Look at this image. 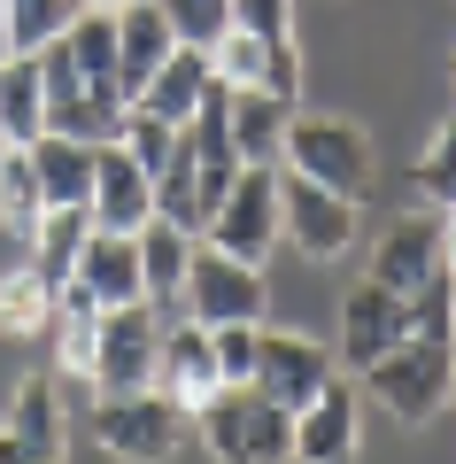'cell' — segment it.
Returning <instances> with one entry per match:
<instances>
[{
	"instance_id": "6da1fadb",
	"label": "cell",
	"mask_w": 456,
	"mask_h": 464,
	"mask_svg": "<svg viewBox=\"0 0 456 464\" xmlns=\"http://www.w3.org/2000/svg\"><path fill=\"white\" fill-rule=\"evenodd\" d=\"M194 441L217 464H294V411L271 402L256 380L247 387H217L194 411Z\"/></svg>"
},
{
	"instance_id": "7a4b0ae2",
	"label": "cell",
	"mask_w": 456,
	"mask_h": 464,
	"mask_svg": "<svg viewBox=\"0 0 456 464\" xmlns=\"http://www.w3.org/2000/svg\"><path fill=\"white\" fill-rule=\"evenodd\" d=\"M93 441L109 449L116 464H170V457H186V441H194V411H186V402H170L163 387L101 395Z\"/></svg>"
},
{
	"instance_id": "3957f363",
	"label": "cell",
	"mask_w": 456,
	"mask_h": 464,
	"mask_svg": "<svg viewBox=\"0 0 456 464\" xmlns=\"http://www.w3.org/2000/svg\"><path fill=\"white\" fill-rule=\"evenodd\" d=\"M278 170H302L310 186H333V194H348V201H364L372 179H379L364 124H348V116H302V109H294V124H286Z\"/></svg>"
},
{
	"instance_id": "277c9868",
	"label": "cell",
	"mask_w": 456,
	"mask_h": 464,
	"mask_svg": "<svg viewBox=\"0 0 456 464\" xmlns=\"http://www.w3.org/2000/svg\"><path fill=\"white\" fill-rule=\"evenodd\" d=\"M201 240L240 264H263V256L286 240V217H278V163H240L232 194L217 201V217L201 225Z\"/></svg>"
},
{
	"instance_id": "5b68a950",
	"label": "cell",
	"mask_w": 456,
	"mask_h": 464,
	"mask_svg": "<svg viewBox=\"0 0 456 464\" xmlns=\"http://www.w3.org/2000/svg\"><path fill=\"white\" fill-rule=\"evenodd\" d=\"M449 380H456V348L449 341H418V333H410L403 348H387V356L364 372V387H372L403 426H425V418L449 402Z\"/></svg>"
},
{
	"instance_id": "8992f818",
	"label": "cell",
	"mask_w": 456,
	"mask_h": 464,
	"mask_svg": "<svg viewBox=\"0 0 456 464\" xmlns=\"http://www.w3.org/2000/svg\"><path fill=\"white\" fill-rule=\"evenodd\" d=\"M263 302H271L263 264H240V256L194 240V264H186V317H201V325H263Z\"/></svg>"
},
{
	"instance_id": "52a82bcc",
	"label": "cell",
	"mask_w": 456,
	"mask_h": 464,
	"mask_svg": "<svg viewBox=\"0 0 456 464\" xmlns=\"http://www.w3.org/2000/svg\"><path fill=\"white\" fill-rule=\"evenodd\" d=\"M155 356H163V317H155V302H116V310H101L93 395H131V387H155Z\"/></svg>"
},
{
	"instance_id": "ba28073f",
	"label": "cell",
	"mask_w": 456,
	"mask_h": 464,
	"mask_svg": "<svg viewBox=\"0 0 456 464\" xmlns=\"http://www.w3.org/2000/svg\"><path fill=\"white\" fill-rule=\"evenodd\" d=\"M39 93H47V132H70V140H116L124 132V109H109V101L85 85L78 54H70V39H47L39 47Z\"/></svg>"
},
{
	"instance_id": "9c48e42d",
	"label": "cell",
	"mask_w": 456,
	"mask_h": 464,
	"mask_svg": "<svg viewBox=\"0 0 456 464\" xmlns=\"http://www.w3.org/2000/svg\"><path fill=\"white\" fill-rule=\"evenodd\" d=\"M278 217H286V240L310 264H333V256L356 248V201L333 194V186H310L302 170H278Z\"/></svg>"
},
{
	"instance_id": "30bf717a",
	"label": "cell",
	"mask_w": 456,
	"mask_h": 464,
	"mask_svg": "<svg viewBox=\"0 0 456 464\" xmlns=\"http://www.w3.org/2000/svg\"><path fill=\"white\" fill-rule=\"evenodd\" d=\"M410 341V302L394 295V286H379V279H356L341 295V364L348 372H372L387 348H403Z\"/></svg>"
},
{
	"instance_id": "8fae6325",
	"label": "cell",
	"mask_w": 456,
	"mask_h": 464,
	"mask_svg": "<svg viewBox=\"0 0 456 464\" xmlns=\"http://www.w3.org/2000/svg\"><path fill=\"white\" fill-rule=\"evenodd\" d=\"M364 418H356V387L333 372L302 411H294V464H356Z\"/></svg>"
},
{
	"instance_id": "7c38bea8",
	"label": "cell",
	"mask_w": 456,
	"mask_h": 464,
	"mask_svg": "<svg viewBox=\"0 0 456 464\" xmlns=\"http://www.w3.org/2000/svg\"><path fill=\"white\" fill-rule=\"evenodd\" d=\"M101 232H140L155 217V170H140L124 155V140H101L93 148V194H85Z\"/></svg>"
},
{
	"instance_id": "4fadbf2b",
	"label": "cell",
	"mask_w": 456,
	"mask_h": 464,
	"mask_svg": "<svg viewBox=\"0 0 456 464\" xmlns=\"http://www.w3.org/2000/svg\"><path fill=\"white\" fill-rule=\"evenodd\" d=\"M155 387H163L170 402H186V411H201V402L225 387V372H217V333L201 325V317H170V325H163Z\"/></svg>"
},
{
	"instance_id": "5bb4252c",
	"label": "cell",
	"mask_w": 456,
	"mask_h": 464,
	"mask_svg": "<svg viewBox=\"0 0 456 464\" xmlns=\"http://www.w3.org/2000/svg\"><path fill=\"white\" fill-rule=\"evenodd\" d=\"M333 380V356L317 341H302V333H271L263 325V356H256V387L271 402H286V411H302V402L317 395V387Z\"/></svg>"
},
{
	"instance_id": "9a60e30c",
	"label": "cell",
	"mask_w": 456,
	"mask_h": 464,
	"mask_svg": "<svg viewBox=\"0 0 456 464\" xmlns=\"http://www.w3.org/2000/svg\"><path fill=\"white\" fill-rule=\"evenodd\" d=\"M372 279L394 286L403 302L418 295V286L441 279V209H433V217H403V225L379 240V248H372Z\"/></svg>"
},
{
	"instance_id": "2e32d148",
	"label": "cell",
	"mask_w": 456,
	"mask_h": 464,
	"mask_svg": "<svg viewBox=\"0 0 456 464\" xmlns=\"http://www.w3.org/2000/svg\"><path fill=\"white\" fill-rule=\"evenodd\" d=\"M194 240L201 232L186 225H163V217H147L140 225V279H147V302H155V317H186V264H194Z\"/></svg>"
},
{
	"instance_id": "e0dca14e",
	"label": "cell",
	"mask_w": 456,
	"mask_h": 464,
	"mask_svg": "<svg viewBox=\"0 0 456 464\" xmlns=\"http://www.w3.org/2000/svg\"><path fill=\"white\" fill-rule=\"evenodd\" d=\"M70 279H78L101 310H116V302H147L140 232H101V225H93V240H85V256H78V271H70Z\"/></svg>"
},
{
	"instance_id": "ac0fdd59",
	"label": "cell",
	"mask_w": 456,
	"mask_h": 464,
	"mask_svg": "<svg viewBox=\"0 0 456 464\" xmlns=\"http://www.w3.org/2000/svg\"><path fill=\"white\" fill-rule=\"evenodd\" d=\"M179 54V32L155 0H131L124 16H116V70H124V101H140V85Z\"/></svg>"
},
{
	"instance_id": "d6986e66",
	"label": "cell",
	"mask_w": 456,
	"mask_h": 464,
	"mask_svg": "<svg viewBox=\"0 0 456 464\" xmlns=\"http://www.w3.org/2000/svg\"><path fill=\"white\" fill-rule=\"evenodd\" d=\"M286 124H294V101L263 93V85H232V148H240V163H278Z\"/></svg>"
},
{
	"instance_id": "ffe728a7",
	"label": "cell",
	"mask_w": 456,
	"mask_h": 464,
	"mask_svg": "<svg viewBox=\"0 0 456 464\" xmlns=\"http://www.w3.org/2000/svg\"><path fill=\"white\" fill-rule=\"evenodd\" d=\"M209 78H217V70H209V47H179L155 78L140 85V101H131V109H155L163 124H186V116L201 109V93H209Z\"/></svg>"
},
{
	"instance_id": "44dd1931",
	"label": "cell",
	"mask_w": 456,
	"mask_h": 464,
	"mask_svg": "<svg viewBox=\"0 0 456 464\" xmlns=\"http://www.w3.org/2000/svg\"><path fill=\"white\" fill-rule=\"evenodd\" d=\"M32 170H39V194H47V209H70V201L93 194V140L39 132V140H32Z\"/></svg>"
},
{
	"instance_id": "7402d4cb",
	"label": "cell",
	"mask_w": 456,
	"mask_h": 464,
	"mask_svg": "<svg viewBox=\"0 0 456 464\" xmlns=\"http://www.w3.org/2000/svg\"><path fill=\"white\" fill-rule=\"evenodd\" d=\"M8 433H24V441L39 449H70V426H63V380L54 372H24L16 395H8V418H0Z\"/></svg>"
},
{
	"instance_id": "603a6c76",
	"label": "cell",
	"mask_w": 456,
	"mask_h": 464,
	"mask_svg": "<svg viewBox=\"0 0 456 464\" xmlns=\"http://www.w3.org/2000/svg\"><path fill=\"white\" fill-rule=\"evenodd\" d=\"M70 54H78V70H85V85H93L109 109H131L124 101V70H116V16H101V8H78V24H70Z\"/></svg>"
},
{
	"instance_id": "cb8c5ba5",
	"label": "cell",
	"mask_w": 456,
	"mask_h": 464,
	"mask_svg": "<svg viewBox=\"0 0 456 464\" xmlns=\"http://www.w3.org/2000/svg\"><path fill=\"white\" fill-rule=\"evenodd\" d=\"M0 132H8V148H32V140L47 132L39 54H8V63H0Z\"/></svg>"
},
{
	"instance_id": "d4e9b609",
	"label": "cell",
	"mask_w": 456,
	"mask_h": 464,
	"mask_svg": "<svg viewBox=\"0 0 456 464\" xmlns=\"http://www.w3.org/2000/svg\"><path fill=\"white\" fill-rule=\"evenodd\" d=\"M85 240H93V209H85V201H70V209H47V217H39V232H32V271H39L47 286H63L70 271H78Z\"/></svg>"
},
{
	"instance_id": "484cf974",
	"label": "cell",
	"mask_w": 456,
	"mask_h": 464,
	"mask_svg": "<svg viewBox=\"0 0 456 464\" xmlns=\"http://www.w3.org/2000/svg\"><path fill=\"white\" fill-rule=\"evenodd\" d=\"M0 333H8V341H47L54 333V286L39 279L32 264L0 271Z\"/></svg>"
},
{
	"instance_id": "4316f807",
	"label": "cell",
	"mask_w": 456,
	"mask_h": 464,
	"mask_svg": "<svg viewBox=\"0 0 456 464\" xmlns=\"http://www.w3.org/2000/svg\"><path fill=\"white\" fill-rule=\"evenodd\" d=\"M39 217H47V194H39V170H32V148H0V232L32 240Z\"/></svg>"
},
{
	"instance_id": "83f0119b",
	"label": "cell",
	"mask_w": 456,
	"mask_h": 464,
	"mask_svg": "<svg viewBox=\"0 0 456 464\" xmlns=\"http://www.w3.org/2000/svg\"><path fill=\"white\" fill-rule=\"evenodd\" d=\"M155 217L201 232V163H194V148H186V132H179V155L155 170Z\"/></svg>"
},
{
	"instance_id": "f1b7e54d",
	"label": "cell",
	"mask_w": 456,
	"mask_h": 464,
	"mask_svg": "<svg viewBox=\"0 0 456 464\" xmlns=\"http://www.w3.org/2000/svg\"><path fill=\"white\" fill-rule=\"evenodd\" d=\"M70 24H78V0H8V47L16 54H39Z\"/></svg>"
},
{
	"instance_id": "f546056e",
	"label": "cell",
	"mask_w": 456,
	"mask_h": 464,
	"mask_svg": "<svg viewBox=\"0 0 456 464\" xmlns=\"http://www.w3.org/2000/svg\"><path fill=\"white\" fill-rule=\"evenodd\" d=\"M209 70L225 85H263V93H271V47H263L256 32H240V24H225V39L209 47Z\"/></svg>"
},
{
	"instance_id": "4dcf8cb0",
	"label": "cell",
	"mask_w": 456,
	"mask_h": 464,
	"mask_svg": "<svg viewBox=\"0 0 456 464\" xmlns=\"http://www.w3.org/2000/svg\"><path fill=\"white\" fill-rule=\"evenodd\" d=\"M410 186H418V194L433 201V209H456V116L441 124L433 140H425V155H418V179H410Z\"/></svg>"
},
{
	"instance_id": "1f68e13d",
	"label": "cell",
	"mask_w": 456,
	"mask_h": 464,
	"mask_svg": "<svg viewBox=\"0 0 456 464\" xmlns=\"http://www.w3.org/2000/svg\"><path fill=\"white\" fill-rule=\"evenodd\" d=\"M116 140H124V155L140 170H163L170 155H179V124H163L155 109H124V132H116Z\"/></svg>"
},
{
	"instance_id": "d6a6232c",
	"label": "cell",
	"mask_w": 456,
	"mask_h": 464,
	"mask_svg": "<svg viewBox=\"0 0 456 464\" xmlns=\"http://www.w3.org/2000/svg\"><path fill=\"white\" fill-rule=\"evenodd\" d=\"M170 16V32H179V47H217L232 24V0H155Z\"/></svg>"
},
{
	"instance_id": "836d02e7",
	"label": "cell",
	"mask_w": 456,
	"mask_h": 464,
	"mask_svg": "<svg viewBox=\"0 0 456 464\" xmlns=\"http://www.w3.org/2000/svg\"><path fill=\"white\" fill-rule=\"evenodd\" d=\"M410 333H418V341H449V348H456V279H449V271H441L433 286L410 295Z\"/></svg>"
},
{
	"instance_id": "e575fe53",
	"label": "cell",
	"mask_w": 456,
	"mask_h": 464,
	"mask_svg": "<svg viewBox=\"0 0 456 464\" xmlns=\"http://www.w3.org/2000/svg\"><path fill=\"white\" fill-rule=\"evenodd\" d=\"M217 333V372L225 387H247L256 380V356H263V325H209Z\"/></svg>"
},
{
	"instance_id": "d590c367",
	"label": "cell",
	"mask_w": 456,
	"mask_h": 464,
	"mask_svg": "<svg viewBox=\"0 0 456 464\" xmlns=\"http://www.w3.org/2000/svg\"><path fill=\"white\" fill-rule=\"evenodd\" d=\"M0 464H63V449H39V441H24V433L0 426Z\"/></svg>"
},
{
	"instance_id": "8d00e7d4",
	"label": "cell",
	"mask_w": 456,
	"mask_h": 464,
	"mask_svg": "<svg viewBox=\"0 0 456 464\" xmlns=\"http://www.w3.org/2000/svg\"><path fill=\"white\" fill-rule=\"evenodd\" d=\"M441 271L456 279V209H441Z\"/></svg>"
},
{
	"instance_id": "74e56055",
	"label": "cell",
	"mask_w": 456,
	"mask_h": 464,
	"mask_svg": "<svg viewBox=\"0 0 456 464\" xmlns=\"http://www.w3.org/2000/svg\"><path fill=\"white\" fill-rule=\"evenodd\" d=\"M78 8H101V16H124L131 0H78Z\"/></svg>"
},
{
	"instance_id": "f35d334b",
	"label": "cell",
	"mask_w": 456,
	"mask_h": 464,
	"mask_svg": "<svg viewBox=\"0 0 456 464\" xmlns=\"http://www.w3.org/2000/svg\"><path fill=\"white\" fill-rule=\"evenodd\" d=\"M8 54H16V47H8V0H0V63H8Z\"/></svg>"
},
{
	"instance_id": "ab89813d",
	"label": "cell",
	"mask_w": 456,
	"mask_h": 464,
	"mask_svg": "<svg viewBox=\"0 0 456 464\" xmlns=\"http://www.w3.org/2000/svg\"><path fill=\"white\" fill-rule=\"evenodd\" d=\"M449 402H456V380H449Z\"/></svg>"
},
{
	"instance_id": "60d3db41",
	"label": "cell",
	"mask_w": 456,
	"mask_h": 464,
	"mask_svg": "<svg viewBox=\"0 0 456 464\" xmlns=\"http://www.w3.org/2000/svg\"><path fill=\"white\" fill-rule=\"evenodd\" d=\"M0 148H8V132H0Z\"/></svg>"
}]
</instances>
